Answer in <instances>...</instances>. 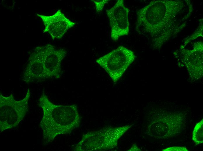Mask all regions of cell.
<instances>
[{"label": "cell", "mask_w": 203, "mask_h": 151, "mask_svg": "<svg viewBox=\"0 0 203 151\" xmlns=\"http://www.w3.org/2000/svg\"><path fill=\"white\" fill-rule=\"evenodd\" d=\"M39 100L43 111L40 125L44 145L51 143L57 136L70 134L79 127L81 117L76 105L55 104L50 101L44 90Z\"/></svg>", "instance_id": "cell-2"}, {"label": "cell", "mask_w": 203, "mask_h": 151, "mask_svg": "<svg viewBox=\"0 0 203 151\" xmlns=\"http://www.w3.org/2000/svg\"><path fill=\"white\" fill-rule=\"evenodd\" d=\"M129 11L123 0H118L112 7L106 11L111 27V36L115 42L121 36L129 34Z\"/></svg>", "instance_id": "cell-6"}, {"label": "cell", "mask_w": 203, "mask_h": 151, "mask_svg": "<svg viewBox=\"0 0 203 151\" xmlns=\"http://www.w3.org/2000/svg\"><path fill=\"white\" fill-rule=\"evenodd\" d=\"M192 10L188 0L152 1L137 11L136 30L160 47L186 26Z\"/></svg>", "instance_id": "cell-1"}, {"label": "cell", "mask_w": 203, "mask_h": 151, "mask_svg": "<svg viewBox=\"0 0 203 151\" xmlns=\"http://www.w3.org/2000/svg\"><path fill=\"white\" fill-rule=\"evenodd\" d=\"M30 96V89L24 98L16 101L12 94L5 97L0 94V130L11 129L18 125L28 110V101Z\"/></svg>", "instance_id": "cell-4"}, {"label": "cell", "mask_w": 203, "mask_h": 151, "mask_svg": "<svg viewBox=\"0 0 203 151\" xmlns=\"http://www.w3.org/2000/svg\"><path fill=\"white\" fill-rule=\"evenodd\" d=\"M94 3L97 12L102 11L105 5L109 1L108 0H92Z\"/></svg>", "instance_id": "cell-9"}, {"label": "cell", "mask_w": 203, "mask_h": 151, "mask_svg": "<svg viewBox=\"0 0 203 151\" xmlns=\"http://www.w3.org/2000/svg\"><path fill=\"white\" fill-rule=\"evenodd\" d=\"M66 54L65 49L56 48L50 44L36 47L30 53L23 72L24 78L30 82L60 78L61 62Z\"/></svg>", "instance_id": "cell-3"}, {"label": "cell", "mask_w": 203, "mask_h": 151, "mask_svg": "<svg viewBox=\"0 0 203 151\" xmlns=\"http://www.w3.org/2000/svg\"><path fill=\"white\" fill-rule=\"evenodd\" d=\"M135 58L132 51L120 46L97 59L96 62L115 82L121 77Z\"/></svg>", "instance_id": "cell-5"}, {"label": "cell", "mask_w": 203, "mask_h": 151, "mask_svg": "<svg viewBox=\"0 0 203 151\" xmlns=\"http://www.w3.org/2000/svg\"><path fill=\"white\" fill-rule=\"evenodd\" d=\"M203 120L197 123L193 130L192 139L196 144L203 142Z\"/></svg>", "instance_id": "cell-8"}, {"label": "cell", "mask_w": 203, "mask_h": 151, "mask_svg": "<svg viewBox=\"0 0 203 151\" xmlns=\"http://www.w3.org/2000/svg\"><path fill=\"white\" fill-rule=\"evenodd\" d=\"M36 15L41 19L45 26L43 33H48L53 40L61 38L76 24L66 17L60 10L50 16Z\"/></svg>", "instance_id": "cell-7"}, {"label": "cell", "mask_w": 203, "mask_h": 151, "mask_svg": "<svg viewBox=\"0 0 203 151\" xmlns=\"http://www.w3.org/2000/svg\"><path fill=\"white\" fill-rule=\"evenodd\" d=\"M162 151H188V150L185 147H171L168 148L163 149Z\"/></svg>", "instance_id": "cell-10"}]
</instances>
